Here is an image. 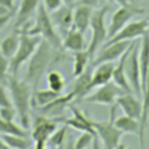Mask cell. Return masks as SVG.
Wrapping results in <instances>:
<instances>
[{
    "label": "cell",
    "mask_w": 149,
    "mask_h": 149,
    "mask_svg": "<svg viewBox=\"0 0 149 149\" xmlns=\"http://www.w3.org/2000/svg\"><path fill=\"white\" fill-rule=\"evenodd\" d=\"M62 93L55 92L50 88L47 90H34L33 97H31V101H34V105L37 107H43L45 105H48L49 102H51L52 100H55L57 97H59Z\"/></svg>",
    "instance_id": "obj_28"
},
{
    "label": "cell",
    "mask_w": 149,
    "mask_h": 149,
    "mask_svg": "<svg viewBox=\"0 0 149 149\" xmlns=\"http://www.w3.org/2000/svg\"><path fill=\"white\" fill-rule=\"evenodd\" d=\"M91 149H102V148H101V144H100V141H99V139L97 137V135L94 136V139H93V141H92Z\"/></svg>",
    "instance_id": "obj_40"
},
{
    "label": "cell",
    "mask_w": 149,
    "mask_h": 149,
    "mask_svg": "<svg viewBox=\"0 0 149 149\" xmlns=\"http://www.w3.org/2000/svg\"><path fill=\"white\" fill-rule=\"evenodd\" d=\"M122 93H125V91H122L116 84H114L113 81H108L94 88L93 92H90L84 98V100L99 105H113L115 104L118 97Z\"/></svg>",
    "instance_id": "obj_9"
},
{
    "label": "cell",
    "mask_w": 149,
    "mask_h": 149,
    "mask_svg": "<svg viewBox=\"0 0 149 149\" xmlns=\"http://www.w3.org/2000/svg\"><path fill=\"white\" fill-rule=\"evenodd\" d=\"M28 34L31 35H38L42 37V40H45L54 50L58 52H63V47H62V37L55 27L50 13L45 9L43 3H40L37 10H36V17L35 22L30 28H23Z\"/></svg>",
    "instance_id": "obj_3"
},
{
    "label": "cell",
    "mask_w": 149,
    "mask_h": 149,
    "mask_svg": "<svg viewBox=\"0 0 149 149\" xmlns=\"http://www.w3.org/2000/svg\"><path fill=\"white\" fill-rule=\"evenodd\" d=\"M63 149H74V146H73V142L70 140L68 141V143L65 146H63Z\"/></svg>",
    "instance_id": "obj_44"
},
{
    "label": "cell",
    "mask_w": 149,
    "mask_h": 149,
    "mask_svg": "<svg viewBox=\"0 0 149 149\" xmlns=\"http://www.w3.org/2000/svg\"><path fill=\"white\" fill-rule=\"evenodd\" d=\"M90 59H91V57H90V55H88L86 49L73 52V66H72L73 77L79 76L88 66Z\"/></svg>",
    "instance_id": "obj_29"
},
{
    "label": "cell",
    "mask_w": 149,
    "mask_h": 149,
    "mask_svg": "<svg viewBox=\"0 0 149 149\" xmlns=\"http://www.w3.org/2000/svg\"><path fill=\"white\" fill-rule=\"evenodd\" d=\"M57 122L56 120L49 119L45 115L37 116L35 119V123L31 132V140L34 142H48L50 135L56 130Z\"/></svg>",
    "instance_id": "obj_13"
},
{
    "label": "cell",
    "mask_w": 149,
    "mask_h": 149,
    "mask_svg": "<svg viewBox=\"0 0 149 149\" xmlns=\"http://www.w3.org/2000/svg\"><path fill=\"white\" fill-rule=\"evenodd\" d=\"M114 149H128V148L126 147V144H123V143H119Z\"/></svg>",
    "instance_id": "obj_46"
},
{
    "label": "cell",
    "mask_w": 149,
    "mask_h": 149,
    "mask_svg": "<svg viewBox=\"0 0 149 149\" xmlns=\"http://www.w3.org/2000/svg\"><path fill=\"white\" fill-rule=\"evenodd\" d=\"M9 94L15 108L19 125L24 129L30 126V104L33 97V87L24 80L17 79L16 76H9L8 79Z\"/></svg>",
    "instance_id": "obj_2"
},
{
    "label": "cell",
    "mask_w": 149,
    "mask_h": 149,
    "mask_svg": "<svg viewBox=\"0 0 149 149\" xmlns=\"http://www.w3.org/2000/svg\"><path fill=\"white\" fill-rule=\"evenodd\" d=\"M56 149H63V146H61V147H58V148H56Z\"/></svg>",
    "instance_id": "obj_48"
},
{
    "label": "cell",
    "mask_w": 149,
    "mask_h": 149,
    "mask_svg": "<svg viewBox=\"0 0 149 149\" xmlns=\"http://www.w3.org/2000/svg\"><path fill=\"white\" fill-rule=\"evenodd\" d=\"M62 55L63 52L54 50L52 47L45 40H41L36 50L28 59L23 79L33 87V90H36L37 84L40 83L42 76L47 72L50 64L58 57H62Z\"/></svg>",
    "instance_id": "obj_1"
},
{
    "label": "cell",
    "mask_w": 149,
    "mask_h": 149,
    "mask_svg": "<svg viewBox=\"0 0 149 149\" xmlns=\"http://www.w3.org/2000/svg\"><path fill=\"white\" fill-rule=\"evenodd\" d=\"M113 1H115L119 6H126V5H130L132 0H113Z\"/></svg>",
    "instance_id": "obj_43"
},
{
    "label": "cell",
    "mask_w": 149,
    "mask_h": 149,
    "mask_svg": "<svg viewBox=\"0 0 149 149\" xmlns=\"http://www.w3.org/2000/svg\"><path fill=\"white\" fill-rule=\"evenodd\" d=\"M19 42H20V31L19 30L7 35L0 42V52L10 59L14 56V54L19 47Z\"/></svg>",
    "instance_id": "obj_26"
},
{
    "label": "cell",
    "mask_w": 149,
    "mask_h": 149,
    "mask_svg": "<svg viewBox=\"0 0 149 149\" xmlns=\"http://www.w3.org/2000/svg\"><path fill=\"white\" fill-rule=\"evenodd\" d=\"M94 136L95 135L90 132H81L80 135L77 137L76 142H73L74 149H86L87 147H90L92 144Z\"/></svg>",
    "instance_id": "obj_33"
},
{
    "label": "cell",
    "mask_w": 149,
    "mask_h": 149,
    "mask_svg": "<svg viewBox=\"0 0 149 149\" xmlns=\"http://www.w3.org/2000/svg\"><path fill=\"white\" fill-rule=\"evenodd\" d=\"M139 48H140V43L133 42L126 59V65H125V71H126L128 83L132 87L133 93H135L137 97H140L142 93L141 70H140V63H139Z\"/></svg>",
    "instance_id": "obj_7"
},
{
    "label": "cell",
    "mask_w": 149,
    "mask_h": 149,
    "mask_svg": "<svg viewBox=\"0 0 149 149\" xmlns=\"http://www.w3.org/2000/svg\"><path fill=\"white\" fill-rule=\"evenodd\" d=\"M92 72H93V66L90 64L79 76L76 77V80L71 87V90L69 91V93L71 94L72 99H84L88 93V85L91 81V77H92Z\"/></svg>",
    "instance_id": "obj_16"
},
{
    "label": "cell",
    "mask_w": 149,
    "mask_h": 149,
    "mask_svg": "<svg viewBox=\"0 0 149 149\" xmlns=\"http://www.w3.org/2000/svg\"><path fill=\"white\" fill-rule=\"evenodd\" d=\"M0 149H9L5 143H3V141L0 139Z\"/></svg>",
    "instance_id": "obj_47"
},
{
    "label": "cell",
    "mask_w": 149,
    "mask_h": 149,
    "mask_svg": "<svg viewBox=\"0 0 149 149\" xmlns=\"http://www.w3.org/2000/svg\"><path fill=\"white\" fill-rule=\"evenodd\" d=\"M20 31V42L19 47L14 54V56L9 59V73L10 76H17L20 68L28 62L31 57L34 51L36 50L37 45L40 44L42 37L38 35L28 34L26 30L21 29Z\"/></svg>",
    "instance_id": "obj_4"
},
{
    "label": "cell",
    "mask_w": 149,
    "mask_h": 149,
    "mask_svg": "<svg viewBox=\"0 0 149 149\" xmlns=\"http://www.w3.org/2000/svg\"><path fill=\"white\" fill-rule=\"evenodd\" d=\"M63 5H66V6H72L73 7V3L76 2V0H62Z\"/></svg>",
    "instance_id": "obj_45"
},
{
    "label": "cell",
    "mask_w": 149,
    "mask_h": 149,
    "mask_svg": "<svg viewBox=\"0 0 149 149\" xmlns=\"http://www.w3.org/2000/svg\"><path fill=\"white\" fill-rule=\"evenodd\" d=\"M114 125L116 126L119 130L122 132V134H133V135L139 136L140 122L137 119H134L132 116L123 114L114 119Z\"/></svg>",
    "instance_id": "obj_24"
},
{
    "label": "cell",
    "mask_w": 149,
    "mask_h": 149,
    "mask_svg": "<svg viewBox=\"0 0 149 149\" xmlns=\"http://www.w3.org/2000/svg\"><path fill=\"white\" fill-rule=\"evenodd\" d=\"M115 104L121 108V111L134 119L140 120L141 113H142V101H140L139 98H136L133 93H122L118 97Z\"/></svg>",
    "instance_id": "obj_15"
},
{
    "label": "cell",
    "mask_w": 149,
    "mask_h": 149,
    "mask_svg": "<svg viewBox=\"0 0 149 149\" xmlns=\"http://www.w3.org/2000/svg\"><path fill=\"white\" fill-rule=\"evenodd\" d=\"M79 2L81 3V5H86V6H90V7H95V6H98V3H99V0H79Z\"/></svg>",
    "instance_id": "obj_39"
},
{
    "label": "cell",
    "mask_w": 149,
    "mask_h": 149,
    "mask_svg": "<svg viewBox=\"0 0 149 149\" xmlns=\"http://www.w3.org/2000/svg\"><path fill=\"white\" fill-rule=\"evenodd\" d=\"M6 106H13L10 94H8L7 88L3 86V84H0V107Z\"/></svg>",
    "instance_id": "obj_36"
},
{
    "label": "cell",
    "mask_w": 149,
    "mask_h": 149,
    "mask_svg": "<svg viewBox=\"0 0 149 149\" xmlns=\"http://www.w3.org/2000/svg\"><path fill=\"white\" fill-rule=\"evenodd\" d=\"M45 144L47 143H44V142H35V144L29 147L28 149H45Z\"/></svg>",
    "instance_id": "obj_41"
},
{
    "label": "cell",
    "mask_w": 149,
    "mask_h": 149,
    "mask_svg": "<svg viewBox=\"0 0 149 149\" xmlns=\"http://www.w3.org/2000/svg\"><path fill=\"white\" fill-rule=\"evenodd\" d=\"M94 70L92 72V77H91V81L88 85V90L90 92L94 88H97L98 86H101L108 81L112 80V74H113V70H114V63L113 62H106V63H101L98 64L95 66H93Z\"/></svg>",
    "instance_id": "obj_17"
},
{
    "label": "cell",
    "mask_w": 149,
    "mask_h": 149,
    "mask_svg": "<svg viewBox=\"0 0 149 149\" xmlns=\"http://www.w3.org/2000/svg\"><path fill=\"white\" fill-rule=\"evenodd\" d=\"M142 113H141V118L139 120L140 122V130H139V141H140V149H143L144 147V133H146V128H147V123H148V119H149V70H148V74L144 81V85L142 86Z\"/></svg>",
    "instance_id": "obj_19"
},
{
    "label": "cell",
    "mask_w": 149,
    "mask_h": 149,
    "mask_svg": "<svg viewBox=\"0 0 149 149\" xmlns=\"http://www.w3.org/2000/svg\"><path fill=\"white\" fill-rule=\"evenodd\" d=\"M132 44H133V42L130 43V45L128 47V49L123 52V55L119 58L118 64L114 65V70H113V74H112V81L114 84H116L122 91H125L127 93H133L132 87H130V85L128 83V79H127V76H126V71H125L126 59H127V56H128V52L130 50Z\"/></svg>",
    "instance_id": "obj_20"
},
{
    "label": "cell",
    "mask_w": 149,
    "mask_h": 149,
    "mask_svg": "<svg viewBox=\"0 0 149 149\" xmlns=\"http://www.w3.org/2000/svg\"><path fill=\"white\" fill-rule=\"evenodd\" d=\"M0 5L6 6V7L13 9V0H0Z\"/></svg>",
    "instance_id": "obj_42"
},
{
    "label": "cell",
    "mask_w": 149,
    "mask_h": 149,
    "mask_svg": "<svg viewBox=\"0 0 149 149\" xmlns=\"http://www.w3.org/2000/svg\"><path fill=\"white\" fill-rule=\"evenodd\" d=\"M92 13H93L92 7L79 3L73 9V28L85 34V31L90 28Z\"/></svg>",
    "instance_id": "obj_21"
},
{
    "label": "cell",
    "mask_w": 149,
    "mask_h": 149,
    "mask_svg": "<svg viewBox=\"0 0 149 149\" xmlns=\"http://www.w3.org/2000/svg\"><path fill=\"white\" fill-rule=\"evenodd\" d=\"M139 63L141 70V90L144 85L148 70H149V33L147 31L141 37V43L139 48Z\"/></svg>",
    "instance_id": "obj_23"
},
{
    "label": "cell",
    "mask_w": 149,
    "mask_h": 149,
    "mask_svg": "<svg viewBox=\"0 0 149 149\" xmlns=\"http://www.w3.org/2000/svg\"><path fill=\"white\" fill-rule=\"evenodd\" d=\"M73 99H72V97H71V94L68 92V93H65V94H61L59 97H57L55 100H52L51 102H49L48 105H45V106H43V107H41V109H42V112H43V115H45V116H51V115H54V114H57V113H59L66 105H70V102L72 101Z\"/></svg>",
    "instance_id": "obj_25"
},
{
    "label": "cell",
    "mask_w": 149,
    "mask_h": 149,
    "mask_svg": "<svg viewBox=\"0 0 149 149\" xmlns=\"http://www.w3.org/2000/svg\"><path fill=\"white\" fill-rule=\"evenodd\" d=\"M0 139L9 149H28L31 147V140L23 135L0 134Z\"/></svg>",
    "instance_id": "obj_27"
},
{
    "label": "cell",
    "mask_w": 149,
    "mask_h": 149,
    "mask_svg": "<svg viewBox=\"0 0 149 149\" xmlns=\"http://www.w3.org/2000/svg\"><path fill=\"white\" fill-rule=\"evenodd\" d=\"M41 0H21L19 9L16 12V17L14 22V27L17 30H21L26 27V23L30 19V16L37 10Z\"/></svg>",
    "instance_id": "obj_18"
},
{
    "label": "cell",
    "mask_w": 149,
    "mask_h": 149,
    "mask_svg": "<svg viewBox=\"0 0 149 149\" xmlns=\"http://www.w3.org/2000/svg\"><path fill=\"white\" fill-rule=\"evenodd\" d=\"M109 7L107 5H104L99 7L98 9L93 10L91 22H90V28L92 31L90 43L86 48L91 59L95 56L98 49L104 44V42L107 40V27L105 23V17L108 12Z\"/></svg>",
    "instance_id": "obj_5"
},
{
    "label": "cell",
    "mask_w": 149,
    "mask_h": 149,
    "mask_svg": "<svg viewBox=\"0 0 149 149\" xmlns=\"http://www.w3.org/2000/svg\"><path fill=\"white\" fill-rule=\"evenodd\" d=\"M42 3H43V6L45 7V9H47L49 13L56 10L57 8H59V7L63 5L62 0H43Z\"/></svg>",
    "instance_id": "obj_37"
},
{
    "label": "cell",
    "mask_w": 149,
    "mask_h": 149,
    "mask_svg": "<svg viewBox=\"0 0 149 149\" xmlns=\"http://www.w3.org/2000/svg\"><path fill=\"white\" fill-rule=\"evenodd\" d=\"M144 13L143 9L137 8L133 5H126L120 6L113 14L109 21V24L107 27V40L114 36L122 27H125L135 15Z\"/></svg>",
    "instance_id": "obj_8"
},
{
    "label": "cell",
    "mask_w": 149,
    "mask_h": 149,
    "mask_svg": "<svg viewBox=\"0 0 149 149\" xmlns=\"http://www.w3.org/2000/svg\"><path fill=\"white\" fill-rule=\"evenodd\" d=\"M69 107L72 112V116L71 118H57V119H55L56 122H62L63 125H65L70 128H73L80 133L90 132L95 135V132L92 127V119H90L85 113L79 111L76 106L69 105Z\"/></svg>",
    "instance_id": "obj_12"
},
{
    "label": "cell",
    "mask_w": 149,
    "mask_h": 149,
    "mask_svg": "<svg viewBox=\"0 0 149 149\" xmlns=\"http://www.w3.org/2000/svg\"><path fill=\"white\" fill-rule=\"evenodd\" d=\"M50 17L58 33L65 35L73 27V7L62 5L59 8L50 13Z\"/></svg>",
    "instance_id": "obj_14"
},
{
    "label": "cell",
    "mask_w": 149,
    "mask_h": 149,
    "mask_svg": "<svg viewBox=\"0 0 149 149\" xmlns=\"http://www.w3.org/2000/svg\"><path fill=\"white\" fill-rule=\"evenodd\" d=\"M12 15H13V13L6 14V15H0V29H2V28L8 23V21H9L10 17H12Z\"/></svg>",
    "instance_id": "obj_38"
},
{
    "label": "cell",
    "mask_w": 149,
    "mask_h": 149,
    "mask_svg": "<svg viewBox=\"0 0 149 149\" xmlns=\"http://www.w3.org/2000/svg\"><path fill=\"white\" fill-rule=\"evenodd\" d=\"M130 43H132V41H119V42L104 44V48L98 54H95L94 58L91 62V65L95 66L101 63L114 62V61L119 59L123 55V52L128 49Z\"/></svg>",
    "instance_id": "obj_11"
},
{
    "label": "cell",
    "mask_w": 149,
    "mask_h": 149,
    "mask_svg": "<svg viewBox=\"0 0 149 149\" xmlns=\"http://www.w3.org/2000/svg\"><path fill=\"white\" fill-rule=\"evenodd\" d=\"M47 83H48V88L62 93L64 87H65V79L63 74L57 71V70H50L47 73Z\"/></svg>",
    "instance_id": "obj_30"
},
{
    "label": "cell",
    "mask_w": 149,
    "mask_h": 149,
    "mask_svg": "<svg viewBox=\"0 0 149 149\" xmlns=\"http://www.w3.org/2000/svg\"><path fill=\"white\" fill-rule=\"evenodd\" d=\"M62 47L63 50L68 51H79L85 49V37L84 33L74 29L73 27L64 35V38L62 40Z\"/></svg>",
    "instance_id": "obj_22"
},
{
    "label": "cell",
    "mask_w": 149,
    "mask_h": 149,
    "mask_svg": "<svg viewBox=\"0 0 149 149\" xmlns=\"http://www.w3.org/2000/svg\"><path fill=\"white\" fill-rule=\"evenodd\" d=\"M16 116L15 108L13 106H6V107H0V118L6 121H13L14 118Z\"/></svg>",
    "instance_id": "obj_35"
},
{
    "label": "cell",
    "mask_w": 149,
    "mask_h": 149,
    "mask_svg": "<svg viewBox=\"0 0 149 149\" xmlns=\"http://www.w3.org/2000/svg\"><path fill=\"white\" fill-rule=\"evenodd\" d=\"M149 28V20L148 19H141L136 21H129L125 27H122L114 36L107 40V43L119 42V41H132L137 37H142Z\"/></svg>",
    "instance_id": "obj_10"
},
{
    "label": "cell",
    "mask_w": 149,
    "mask_h": 149,
    "mask_svg": "<svg viewBox=\"0 0 149 149\" xmlns=\"http://www.w3.org/2000/svg\"><path fill=\"white\" fill-rule=\"evenodd\" d=\"M9 77V58L0 52V84L7 81Z\"/></svg>",
    "instance_id": "obj_34"
},
{
    "label": "cell",
    "mask_w": 149,
    "mask_h": 149,
    "mask_svg": "<svg viewBox=\"0 0 149 149\" xmlns=\"http://www.w3.org/2000/svg\"><path fill=\"white\" fill-rule=\"evenodd\" d=\"M68 126L63 125L59 128H56V130L50 135V137L48 139V142L51 147L54 148H58L61 146H63L65 139H66V134H68Z\"/></svg>",
    "instance_id": "obj_32"
},
{
    "label": "cell",
    "mask_w": 149,
    "mask_h": 149,
    "mask_svg": "<svg viewBox=\"0 0 149 149\" xmlns=\"http://www.w3.org/2000/svg\"><path fill=\"white\" fill-rule=\"evenodd\" d=\"M0 134H15V135H23L27 136V129L16 125L14 121H6L0 118Z\"/></svg>",
    "instance_id": "obj_31"
},
{
    "label": "cell",
    "mask_w": 149,
    "mask_h": 149,
    "mask_svg": "<svg viewBox=\"0 0 149 149\" xmlns=\"http://www.w3.org/2000/svg\"><path fill=\"white\" fill-rule=\"evenodd\" d=\"M114 119H115V106L113 105L111 107L108 120L105 121L92 120V127L95 132L97 137L100 141L102 149H114L120 143L122 132L119 130L114 125Z\"/></svg>",
    "instance_id": "obj_6"
}]
</instances>
